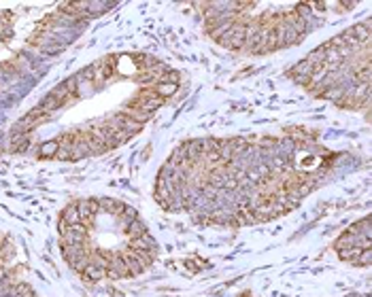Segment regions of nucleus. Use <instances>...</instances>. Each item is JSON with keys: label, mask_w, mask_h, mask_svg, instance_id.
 I'll list each match as a JSON object with an SVG mask.
<instances>
[{"label": "nucleus", "mask_w": 372, "mask_h": 297, "mask_svg": "<svg viewBox=\"0 0 372 297\" xmlns=\"http://www.w3.org/2000/svg\"><path fill=\"white\" fill-rule=\"evenodd\" d=\"M81 274H83L87 280L98 282V280H104V278H107V267H102V265L94 263V261H90V263L83 267V272H81Z\"/></svg>", "instance_id": "nucleus-1"}, {"label": "nucleus", "mask_w": 372, "mask_h": 297, "mask_svg": "<svg viewBox=\"0 0 372 297\" xmlns=\"http://www.w3.org/2000/svg\"><path fill=\"white\" fill-rule=\"evenodd\" d=\"M57 149H60V142H57V138H54V140H47L43 144H38L37 149V155L40 157V159H54Z\"/></svg>", "instance_id": "nucleus-2"}]
</instances>
